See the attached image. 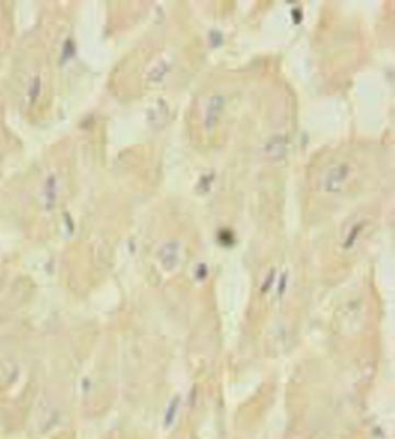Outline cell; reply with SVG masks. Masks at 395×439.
I'll use <instances>...</instances> for the list:
<instances>
[{
    "instance_id": "1",
    "label": "cell",
    "mask_w": 395,
    "mask_h": 439,
    "mask_svg": "<svg viewBox=\"0 0 395 439\" xmlns=\"http://www.w3.org/2000/svg\"><path fill=\"white\" fill-rule=\"evenodd\" d=\"M348 176V167L339 166L332 169L328 178L326 180V188L328 190H337L341 188L342 183L346 181Z\"/></svg>"
},
{
    "instance_id": "2",
    "label": "cell",
    "mask_w": 395,
    "mask_h": 439,
    "mask_svg": "<svg viewBox=\"0 0 395 439\" xmlns=\"http://www.w3.org/2000/svg\"><path fill=\"white\" fill-rule=\"evenodd\" d=\"M209 110H207L206 115V127L207 129H212L215 123H217L218 115L220 114L221 108H222V99L220 96H213L211 99L209 104Z\"/></svg>"
}]
</instances>
